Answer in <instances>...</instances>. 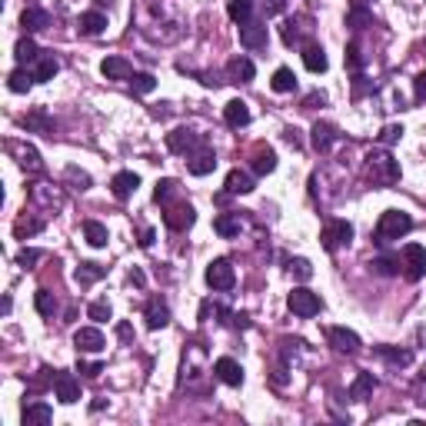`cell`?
<instances>
[{
  "label": "cell",
  "instance_id": "obj_41",
  "mask_svg": "<svg viewBox=\"0 0 426 426\" xmlns=\"http://www.w3.org/2000/svg\"><path fill=\"white\" fill-rule=\"evenodd\" d=\"M376 270V273H383V276H393V273H400V257H376L373 264H370Z\"/></svg>",
  "mask_w": 426,
  "mask_h": 426
},
{
  "label": "cell",
  "instance_id": "obj_36",
  "mask_svg": "<svg viewBox=\"0 0 426 426\" xmlns=\"http://www.w3.org/2000/svg\"><path fill=\"white\" fill-rule=\"evenodd\" d=\"M7 87H11L13 93H27V90L34 87V74L24 70V67H20V70H13V74L7 77Z\"/></svg>",
  "mask_w": 426,
  "mask_h": 426
},
{
  "label": "cell",
  "instance_id": "obj_13",
  "mask_svg": "<svg viewBox=\"0 0 426 426\" xmlns=\"http://www.w3.org/2000/svg\"><path fill=\"white\" fill-rule=\"evenodd\" d=\"M213 373H217V380L226 383V387H240V383H243V366H240L237 360H230V356H220V360L213 363Z\"/></svg>",
  "mask_w": 426,
  "mask_h": 426
},
{
  "label": "cell",
  "instance_id": "obj_42",
  "mask_svg": "<svg viewBox=\"0 0 426 426\" xmlns=\"http://www.w3.org/2000/svg\"><path fill=\"white\" fill-rule=\"evenodd\" d=\"M87 316H90V320H97V323H107V320L113 316V310H110V303H107V300H93L87 306Z\"/></svg>",
  "mask_w": 426,
  "mask_h": 426
},
{
  "label": "cell",
  "instance_id": "obj_50",
  "mask_svg": "<svg viewBox=\"0 0 426 426\" xmlns=\"http://www.w3.org/2000/svg\"><path fill=\"white\" fill-rule=\"evenodd\" d=\"M347 67H350V70H363V53H360V47H356V44H350V47H347Z\"/></svg>",
  "mask_w": 426,
  "mask_h": 426
},
{
  "label": "cell",
  "instance_id": "obj_12",
  "mask_svg": "<svg viewBox=\"0 0 426 426\" xmlns=\"http://www.w3.org/2000/svg\"><path fill=\"white\" fill-rule=\"evenodd\" d=\"M250 170L257 176H266V174H273L276 170V153L273 147H266V143H257L250 153Z\"/></svg>",
  "mask_w": 426,
  "mask_h": 426
},
{
  "label": "cell",
  "instance_id": "obj_23",
  "mask_svg": "<svg viewBox=\"0 0 426 426\" xmlns=\"http://www.w3.org/2000/svg\"><path fill=\"white\" fill-rule=\"evenodd\" d=\"M11 150L17 153V163H20V167H24V170H30V174H40V170H44V163H40V153L34 150V147H30V143H11Z\"/></svg>",
  "mask_w": 426,
  "mask_h": 426
},
{
  "label": "cell",
  "instance_id": "obj_5",
  "mask_svg": "<svg viewBox=\"0 0 426 426\" xmlns=\"http://www.w3.org/2000/svg\"><path fill=\"white\" fill-rule=\"evenodd\" d=\"M167 147H170V153L190 157V153H197L200 147H207V143H203L200 134H193V130H187V127H180V130H170V134H167Z\"/></svg>",
  "mask_w": 426,
  "mask_h": 426
},
{
  "label": "cell",
  "instance_id": "obj_59",
  "mask_svg": "<svg viewBox=\"0 0 426 426\" xmlns=\"http://www.w3.org/2000/svg\"><path fill=\"white\" fill-rule=\"evenodd\" d=\"M233 320H237V326H243V330L250 326V320H247V314H237V316H233Z\"/></svg>",
  "mask_w": 426,
  "mask_h": 426
},
{
  "label": "cell",
  "instance_id": "obj_17",
  "mask_svg": "<svg viewBox=\"0 0 426 426\" xmlns=\"http://www.w3.org/2000/svg\"><path fill=\"white\" fill-rule=\"evenodd\" d=\"M143 316H147V326H150V330H163V326L170 323V306H167L160 297H153V300H147V306H143Z\"/></svg>",
  "mask_w": 426,
  "mask_h": 426
},
{
  "label": "cell",
  "instance_id": "obj_9",
  "mask_svg": "<svg viewBox=\"0 0 426 426\" xmlns=\"http://www.w3.org/2000/svg\"><path fill=\"white\" fill-rule=\"evenodd\" d=\"M270 34H266V24L264 20H250V24H240V44L247 51H264Z\"/></svg>",
  "mask_w": 426,
  "mask_h": 426
},
{
  "label": "cell",
  "instance_id": "obj_54",
  "mask_svg": "<svg viewBox=\"0 0 426 426\" xmlns=\"http://www.w3.org/2000/svg\"><path fill=\"white\" fill-rule=\"evenodd\" d=\"M413 90H416V101L426 103V74H420V77L413 80Z\"/></svg>",
  "mask_w": 426,
  "mask_h": 426
},
{
  "label": "cell",
  "instance_id": "obj_62",
  "mask_svg": "<svg viewBox=\"0 0 426 426\" xmlns=\"http://www.w3.org/2000/svg\"><path fill=\"white\" fill-rule=\"evenodd\" d=\"M30 4H34V0H30Z\"/></svg>",
  "mask_w": 426,
  "mask_h": 426
},
{
  "label": "cell",
  "instance_id": "obj_24",
  "mask_svg": "<svg viewBox=\"0 0 426 426\" xmlns=\"http://www.w3.org/2000/svg\"><path fill=\"white\" fill-rule=\"evenodd\" d=\"M224 120L233 127V130H240V127L250 124V107H247L243 101H230L224 107Z\"/></svg>",
  "mask_w": 426,
  "mask_h": 426
},
{
  "label": "cell",
  "instance_id": "obj_31",
  "mask_svg": "<svg viewBox=\"0 0 426 426\" xmlns=\"http://www.w3.org/2000/svg\"><path fill=\"white\" fill-rule=\"evenodd\" d=\"M226 13L233 24H250L253 20V0H230L226 4Z\"/></svg>",
  "mask_w": 426,
  "mask_h": 426
},
{
  "label": "cell",
  "instance_id": "obj_37",
  "mask_svg": "<svg viewBox=\"0 0 426 426\" xmlns=\"http://www.w3.org/2000/svg\"><path fill=\"white\" fill-rule=\"evenodd\" d=\"M376 353H380L389 366H410V360H413L410 350H393V347H376Z\"/></svg>",
  "mask_w": 426,
  "mask_h": 426
},
{
  "label": "cell",
  "instance_id": "obj_49",
  "mask_svg": "<svg viewBox=\"0 0 426 426\" xmlns=\"http://www.w3.org/2000/svg\"><path fill=\"white\" fill-rule=\"evenodd\" d=\"M67 180H70V183H74V190H87L90 187V176L84 174V170H77V167H67Z\"/></svg>",
  "mask_w": 426,
  "mask_h": 426
},
{
  "label": "cell",
  "instance_id": "obj_60",
  "mask_svg": "<svg viewBox=\"0 0 426 426\" xmlns=\"http://www.w3.org/2000/svg\"><path fill=\"white\" fill-rule=\"evenodd\" d=\"M370 0H350V7H366Z\"/></svg>",
  "mask_w": 426,
  "mask_h": 426
},
{
  "label": "cell",
  "instance_id": "obj_1",
  "mask_svg": "<svg viewBox=\"0 0 426 426\" xmlns=\"http://www.w3.org/2000/svg\"><path fill=\"white\" fill-rule=\"evenodd\" d=\"M366 174L380 187H393L400 180V163L393 160L387 150H373V153H366Z\"/></svg>",
  "mask_w": 426,
  "mask_h": 426
},
{
  "label": "cell",
  "instance_id": "obj_33",
  "mask_svg": "<svg viewBox=\"0 0 426 426\" xmlns=\"http://www.w3.org/2000/svg\"><path fill=\"white\" fill-rule=\"evenodd\" d=\"M270 87H273L276 93H293V90H297V74H293L290 67H280L273 74V80H270Z\"/></svg>",
  "mask_w": 426,
  "mask_h": 426
},
{
  "label": "cell",
  "instance_id": "obj_16",
  "mask_svg": "<svg viewBox=\"0 0 426 426\" xmlns=\"http://www.w3.org/2000/svg\"><path fill=\"white\" fill-rule=\"evenodd\" d=\"M253 77H257V67H253L250 57H233L226 63V80L230 84H250Z\"/></svg>",
  "mask_w": 426,
  "mask_h": 426
},
{
  "label": "cell",
  "instance_id": "obj_19",
  "mask_svg": "<svg viewBox=\"0 0 426 426\" xmlns=\"http://www.w3.org/2000/svg\"><path fill=\"white\" fill-rule=\"evenodd\" d=\"M77 30H80V34H87V37H101L103 30H107V17H103L101 11L80 13V20H77Z\"/></svg>",
  "mask_w": 426,
  "mask_h": 426
},
{
  "label": "cell",
  "instance_id": "obj_47",
  "mask_svg": "<svg viewBox=\"0 0 426 426\" xmlns=\"http://www.w3.org/2000/svg\"><path fill=\"white\" fill-rule=\"evenodd\" d=\"M30 197H34V200H44V203H53V207H60V193H53V190H47L44 187V183H40V187H30Z\"/></svg>",
  "mask_w": 426,
  "mask_h": 426
},
{
  "label": "cell",
  "instance_id": "obj_46",
  "mask_svg": "<svg viewBox=\"0 0 426 426\" xmlns=\"http://www.w3.org/2000/svg\"><path fill=\"white\" fill-rule=\"evenodd\" d=\"M174 193H176V180H160V183H157V190H153V200L167 203Z\"/></svg>",
  "mask_w": 426,
  "mask_h": 426
},
{
  "label": "cell",
  "instance_id": "obj_43",
  "mask_svg": "<svg viewBox=\"0 0 426 426\" xmlns=\"http://www.w3.org/2000/svg\"><path fill=\"white\" fill-rule=\"evenodd\" d=\"M24 127H27V130H30V127H37V130H44V134H51V137H53V124L47 120V113H44V110H34L30 117H24Z\"/></svg>",
  "mask_w": 426,
  "mask_h": 426
},
{
  "label": "cell",
  "instance_id": "obj_57",
  "mask_svg": "<svg viewBox=\"0 0 426 426\" xmlns=\"http://www.w3.org/2000/svg\"><path fill=\"white\" fill-rule=\"evenodd\" d=\"M117 333H120V340H124V343H127V340H130V326H127V323H120V326H117Z\"/></svg>",
  "mask_w": 426,
  "mask_h": 426
},
{
  "label": "cell",
  "instance_id": "obj_61",
  "mask_svg": "<svg viewBox=\"0 0 426 426\" xmlns=\"http://www.w3.org/2000/svg\"><path fill=\"white\" fill-rule=\"evenodd\" d=\"M423 380H426V370H423Z\"/></svg>",
  "mask_w": 426,
  "mask_h": 426
},
{
  "label": "cell",
  "instance_id": "obj_21",
  "mask_svg": "<svg viewBox=\"0 0 426 426\" xmlns=\"http://www.w3.org/2000/svg\"><path fill=\"white\" fill-rule=\"evenodd\" d=\"M101 74L107 77V80H130V77H134V67H130L124 57H107V60L101 63Z\"/></svg>",
  "mask_w": 426,
  "mask_h": 426
},
{
  "label": "cell",
  "instance_id": "obj_53",
  "mask_svg": "<svg viewBox=\"0 0 426 426\" xmlns=\"http://www.w3.org/2000/svg\"><path fill=\"white\" fill-rule=\"evenodd\" d=\"M77 370H80L84 376H90V380H93V376H101L103 363H84V360H80V363H77Z\"/></svg>",
  "mask_w": 426,
  "mask_h": 426
},
{
  "label": "cell",
  "instance_id": "obj_18",
  "mask_svg": "<svg viewBox=\"0 0 426 426\" xmlns=\"http://www.w3.org/2000/svg\"><path fill=\"white\" fill-rule=\"evenodd\" d=\"M137 187H140V176L134 174V170H120V174L110 180V190H113L117 200H127L130 193H137Z\"/></svg>",
  "mask_w": 426,
  "mask_h": 426
},
{
  "label": "cell",
  "instance_id": "obj_29",
  "mask_svg": "<svg viewBox=\"0 0 426 426\" xmlns=\"http://www.w3.org/2000/svg\"><path fill=\"white\" fill-rule=\"evenodd\" d=\"M310 140H314V147L320 153H326L330 147H333V140H337V130L330 124H314V130H310Z\"/></svg>",
  "mask_w": 426,
  "mask_h": 426
},
{
  "label": "cell",
  "instance_id": "obj_58",
  "mask_svg": "<svg viewBox=\"0 0 426 426\" xmlns=\"http://www.w3.org/2000/svg\"><path fill=\"white\" fill-rule=\"evenodd\" d=\"M130 283H137V287H143V273H140V270H134V273H130Z\"/></svg>",
  "mask_w": 426,
  "mask_h": 426
},
{
  "label": "cell",
  "instance_id": "obj_39",
  "mask_svg": "<svg viewBox=\"0 0 426 426\" xmlns=\"http://www.w3.org/2000/svg\"><path fill=\"white\" fill-rule=\"evenodd\" d=\"M347 27H353V30L373 27V13L366 11V7H350V13H347Z\"/></svg>",
  "mask_w": 426,
  "mask_h": 426
},
{
  "label": "cell",
  "instance_id": "obj_56",
  "mask_svg": "<svg viewBox=\"0 0 426 426\" xmlns=\"http://www.w3.org/2000/svg\"><path fill=\"white\" fill-rule=\"evenodd\" d=\"M153 243V230H143V233H140V247H150Z\"/></svg>",
  "mask_w": 426,
  "mask_h": 426
},
{
  "label": "cell",
  "instance_id": "obj_25",
  "mask_svg": "<svg viewBox=\"0 0 426 426\" xmlns=\"http://www.w3.org/2000/svg\"><path fill=\"white\" fill-rule=\"evenodd\" d=\"M24 426H47L53 420V410L47 406V403H30V406H24Z\"/></svg>",
  "mask_w": 426,
  "mask_h": 426
},
{
  "label": "cell",
  "instance_id": "obj_38",
  "mask_svg": "<svg viewBox=\"0 0 426 426\" xmlns=\"http://www.w3.org/2000/svg\"><path fill=\"white\" fill-rule=\"evenodd\" d=\"M44 230V220H30V217H20L17 224H13V237L17 240H27L34 237V233H40Z\"/></svg>",
  "mask_w": 426,
  "mask_h": 426
},
{
  "label": "cell",
  "instance_id": "obj_32",
  "mask_svg": "<svg viewBox=\"0 0 426 426\" xmlns=\"http://www.w3.org/2000/svg\"><path fill=\"white\" fill-rule=\"evenodd\" d=\"M13 57H17V63H20V67H27V63H37L40 51H37V44H34V40L24 37V40H17V47H13Z\"/></svg>",
  "mask_w": 426,
  "mask_h": 426
},
{
  "label": "cell",
  "instance_id": "obj_35",
  "mask_svg": "<svg viewBox=\"0 0 426 426\" xmlns=\"http://www.w3.org/2000/svg\"><path fill=\"white\" fill-rule=\"evenodd\" d=\"M103 273H107V266H101V264H80L74 276H77V283H80V287H90V283H97Z\"/></svg>",
  "mask_w": 426,
  "mask_h": 426
},
{
  "label": "cell",
  "instance_id": "obj_3",
  "mask_svg": "<svg viewBox=\"0 0 426 426\" xmlns=\"http://www.w3.org/2000/svg\"><path fill=\"white\" fill-rule=\"evenodd\" d=\"M287 306H290V314H293V316H303V320H310V316L320 314V306H323V300L316 297L314 290L297 287V290H293V293L287 297Z\"/></svg>",
  "mask_w": 426,
  "mask_h": 426
},
{
  "label": "cell",
  "instance_id": "obj_27",
  "mask_svg": "<svg viewBox=\"0 0 426 426\" xmlns=\"http://www.w3.org/2000/svg\"><path fill=\"white\" fill-rule=\"evenodd\" d=\"M373 389H376L373 373H356V380L350 383V400H356V403L370 400V396H373Z\"/></svg>",
  "mask_w": 426,
  "mask_h": 426
},
{
  "label": "cell",
  "instance_id": "obj_20",
  "mask_svg": "<svg viewBox=\"0 0 426 426\" xmlns=\"http://www.w3.org/2000/svg\"><path fill=\"white\" fill-rule=\"evenodd\" d=\"M20 27H24L27 34H37V30H47L51 27V13L40 11V7H27L20 13Z\"/></svg>",
  "mask_w": 426,
  "mask_h": 426
},
{
  "label": "cell",
  "instance_id": "obj_28",
  "mask_svg": "<svg viewBox=\"0 0 426 426\" xmlns=\"http://www.w3.org/2000/svg\"><path fill=\"white\" fill-rule=\"evenodd\" d=\"M226 193H253V176L247 170H230L226 174Z\"/></svg>",
  "mask_w": 426,
  "mask_h": 426
},
{
  "label": "cell",
  "instance_id": "obj_10",
  "mask_svg": "<svg viewBox=\"0 0 426 426\" xmlns=\"http://www.w3.org/2000/svg\"><path fill=\"white\" fill-rule=\"evenodd\" d=\"M74 347L80 353H101L107 347V340H103V333L97 326H80L74 333Z\"/></svg>",
  "mask_w": 426,
  "mask_h": 426
},
{
  "label": "cell",
  "instance_id": "obj_14",
  "mask_svg": "<svg viewBox=\"0 0 426 426\" xmlns=\"http://www.w3.org/2000/svg\"><path fill=\"white\" fill-rule=\"evenodd\" d=\"M330 343H333L337 353H347V356L360 353V337H356L353 330H347V326H333V330H330Z\"/></svg>",
  "mask_w": 426,
  "mask_h": 426
},
{
  "label": "cell",
  "instance_id": "obj_45",
  "mask_svg": "<svg viewBox=\"0 0 426 426\" xmlns=\"http://www.w3.org/2000/svg\"><path fill=\"white\" fill-rule=\"evenodd\" d=\"M290 273L297 276V280H310L314 276V266H310V260L297 257V260H290Z\"/></svg>",
  "mask_w": 426,
  "mask_h": 426
},
{
  "label": "cell",
  "instance_id": "obj_6",
  "mask_svg": "<svg viewBox=\"0 0 426 426\" xmlns=\"http://www.w3.org/2000/svg\"><path fill=\"white\" fill-rule=\"evenodd\" d=\"M403 273H406V280H423L426 276V247H420V243H406L403 247Z\"/></svg>",
  "mask_w": 426,
  "mask_h": 426
},
{
  "label": "cell",
  "instance_id": "obj_51",
  "mask_svg": "<svg viewBox=\"0 0 426 426\" xmlns=\"http://www.w3.org/2000/svg\"><path fill=\"white\" fill-rule=\"evenodd\" d=\"M40 257H44V253H40V250H20V253H17V264H20V266H27V270H30V266L37 264Z\"/></svg>",
  "mask_w": 426,
  "mask_h": 426
},
{
  "label": "cell",
  "instance_id": "obj_55",
  "mask_svg": "<svg viewBox=\"0 0 426 426\" xmlns=\"http://www.w3.org/2000/svg\"><path fill=\"white\" fill-rule=\"evenodd\" d=\"M283 7H287L283 0H264V11L266 13H283Z\"/></svg>",
  "mask_w": 426,
  "mask_h": 426
},
{
  "label": "cell",
  "instance_id": "obj_7",
  "mask_svg": "<svg viewBox=\"0 0 426 426\" xmlns=\"http://www.w3.org/2000/svg\"><path fill=\"white\" fill-rule=\"evenodd\" d=\"M207 283H210L213 290H233V283H237V273H233V266H230V260H213L210 266H207Z\"/></svg>",
  "mask_w": 426,
  "mask_h": 426
},
{
  "label": "cell",
  "instance_id": "obj_44",
  "mask_svg": "<svg viewBox=\"0 0 426 426\" xmlns=\"http://www.w3.org/2000/svg\"><path fill=\"white\" fill-rule=\"evenodd\" d=\"M130 87L137 90V93H150L157 87V80H153V74H134L130 77Z\"/></svg>",
  "mask_w": 426,
  "mask_h": 426
},
{
  "label": "cell",
  "instance_id": "obj_26",
  "mask_svg": "<svg viewBox=\"0 0 426 426\" xmlns=\"http://www.w3.org/2000/svg\"><path fill=\"white\" fill-rule=\"evenodd\" d=\"M303 67L310 74H323L326 70V53L320 44H303Z\"/></svg>",
  "mask_w": 426,
  "mask_h": 426
},
{
  "label": "cell",
  "instance_id": "obj_52",
  "mask_svg": "<svg viewBox=\"0 0 426 426\" xmlns=\"http://www.w3.org/2000/svg\"><path fill=\"white\" fill-rule=\"evenodd\" d=\"M283 44H287V47L300 44V30H297V24H293V20H290V24H283Z\"/></svg>",
  "mask_w": 426,
  "mask_h": 426
},
{
  "label": "cell",
  "instance_id": "obj_11",
  "mask_svg": "<svg viewBox=\"0 0 426 426\" xmlns=\"http://www.w3.org/2000/svg\"><path fill=\"white\" fill-rule=\"evenodd\" d=\"M53 389H57V400H60L63 406H74V403L80 400V380H77L74 373H57Z\"/></svg>",
  "mask_w": 426,
  "mask_h": 426
},
{
  "label": "cell",
  "instance_id": "obj_40",
  "mask_svg": "<svg viewBox=\"0 0 426 426\" xmlns=\"http://www.w3.org/2000/svg\"><path fill=\"white\" fill-rule=\"evenodd\" d=\"M34 306H37L40 316H53V310H57V300H53L51 290H37V297H34Z\"/></svg>",
  "mask_w": 426,
  "mask_h": 426
},
{
  "label": "cell",
  "instance_id": "obj_34",
  "mask_svg": "<svg viewBox=\"0 0 426 426\" xmlns=\"http://www.w3.org/2000/svg\"><path fill=\"white\" fill-rule=\"evenodd\" d=\"M213 230H217L224 240L237 237V233H240V217H233V213H220V217L213 220Z\"/></svg>",
  "mask_w": 426,
  "mask_h": 426
},
{
  "label": "cell",
  "instance_id": "obj_2",
  "mask_svg": "<svg viewBox=\"0 0 426 426\" xmlns=\"http://www.w3.org/2000/svg\"><path fill=\"white\" fill-rule=\"evenodd\" d=\"M413 230V220L410 213L403 210H387L380 213V224H376V243H389V240H400Z\"/></svg>",
  "mask_w": 426,
  "mask_h": 426
},
{
  "label": "cell",
  "instance_id": "obj_15",
  "mask_svg": "<svg viewBox=\"0 0 426 426\" xmlns=\"http://www.w3.org/2000/svg\"><path fill=\"white\" fill-rule=\"evenodd\" d=\"M187 170H190L193 176L213 174V170H217V153H213L210 147H200L197 153H190V157H187Z\"/></svg>",
  "mask_w": 426,
  "mask_h": 426
},
{
  "label": "cell",
  "instance_id": "obj_22",
  "mask_svg": "<svg viewBox=\"0 0 426 426\" xmlns=\"http://www.w3.org/2000/svg\"><path fill=\"white\" fill-rule=\"evenodd\" d=\"M57 70H60L57 57H53V53H40L30 74H34V80H37V84H47V80H53V77H57Z\"/></svg>",
  "mask_w": 426,
  "mask_h": 426
},
{
  "label": "cell",
  "instance_id": "obj_48",
  "mask_svg": "<svg viewBox=\"0 0 426 426\" xmlns=\"http://www.w3.org/2000/svg\"><path fill=\"white\" fill-rule=\"evenodd\" d=\"M400 137H403V127H400V124H387L383 130H380V143H383V147L396 143Z\"/></svg>",
  "mask_w": 426,
  "mask_h": 426
},
{
  "label": "cell",
  "instance_id": "obj_8",
  "mask_svg": "<svg viewBox=\"0 0 426 426\" xmlns=\"http://www.w3.org/2000/svg\"><path fill=\"white\" fill-rule=\"evenodd\" d=\"M193 220H197V210H193L190 203H174V207H167V213H163V224L170 226L174 233H183V230H190V226H193Z\"/></svg>",
  "mask_w": 426,
  "mask_h": 426
},
{
  "label": "cell",
  "instance_id": "obj_30",
  "mask_svg": "<svg viewBox=\"0 0 426 426\" xmlns=\"http://www.w3.org/2000/svg\"><path fill=\"white\" fill-rule=\"evenodd\" d=\"M84 240H87L90 247H97V250H101V247H107L110 233H107V226H103L101 220H87V224H84Z\"/></svg>",
  "mask_w": 426,
  "mask_h": 426
},
{
  "label": "cell",
  "instance_id": "obj_4",
  "mask_svg": "<svg viewBox=\"0 0 426 426\" xmlns=\"http://www.w3.org/2000/svg\"><path fill=\"white\" fill-rule=\"evenodd\" d=\"M320 240H323V250L337 253L340 247H347V243L353 240V226L347 224V220H326Z\"/></svg>",
  "mask_w": 426,
  "mask_h": 426
}]
</instances>
